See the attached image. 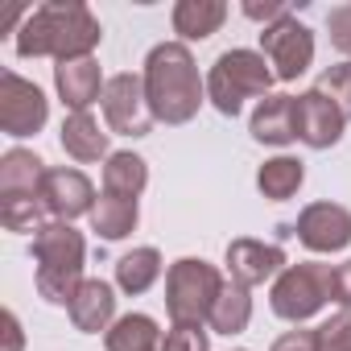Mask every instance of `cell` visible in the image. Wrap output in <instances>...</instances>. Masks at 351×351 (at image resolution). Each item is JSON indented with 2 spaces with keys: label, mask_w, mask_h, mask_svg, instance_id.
Returning <instances> with one entry per match:
<instances>
[{
  "label": "cell",
  "mask_w": 351,
  "mask_h": 351,
  "mask_svg": "<svg viewBox=\"0 0 351 351\" xmlns=\"http://www.w3.org/2000/svg\"><path fill=\"white\" fill-rule=\"evenodd\" d=\"M99 38H104V29L87 5H79V0H50V5L34 9L29 21L21 25L17 54L71 62V58H91Z\"/></svg>",
  "instance_id": "6da1fadb"
},
{
  "label": "cell",
  "mask_w": 351,
  "mask_h": 351,
  "mask_svg": "<svg viewBox=\"0 0 351 351\" xmlns=\"http://www.w3.org/2000/svg\"><path fill=\"white\" fill-rule=\"evenodd\" d=\"M145 95L153 108V120L161 124H186L195 120L203 104V79L182 42H161L145 58Z\"/></svg>",
  "instance_id": "7a4b0ae2"
},
{
  "label": "cell",
  "mask_w": 351,
  "mask_h": 351,
  "mask_svg": "<svg viewBox=\"0 0 351 351\" xmlns=\"http://www.w3.org/2000/svg\"><path fill=\"white\" fill-rule=\"evenodd\" d=\"M83 256H87V244L83 236L71 228V223H46L38 236H34V261H38V293L50 302V306H71L79 285L87 281L83 277Z\"/></svg>",
  "instance_id": "3957f363"
},
{
  "label": "cell",
  "mask_w": 351,
  "mask_h": 351,
  "mask_svg": "<svg viewBox=\"0 0 351 351\" xmlns=\"http://www.w3.org/2000/svg\"><path fill=\"white\" fill-rule=\"evenodd\" d=\"M223 277L215 265L199 261V256H182L178 265H169L165 273V310L173 318V326H203L211 322V310L223 293Z\"/></svg>",
  "instance_id": "277c9868"
},
{
  "label": "cell",
  "mask_w": 351,
  "mask_h": 351,
  "mask_svg": "<svg viewBox=\"0 0 351 351\" xmlns=\"http://www.w3.org/2000/svg\"><path fill=\"white\" fill-rule=\"evenodd\" d=\"M273 66L265 54L256 50H228L215 58L211 75H207V99L223 112V116H236L244 108V99L252 95H269L273 87Z\"/></svg>",
  "instance_id": "5b68a950"
},
{
  "label": "cell",
  "mask_w": 351,
  "mask_h": 351,
  "mask_svg": "<svg viewBox=\"0 0 351 351\" xmlns=\"http://www.w3.org/2000/svg\"><path fill=\"white\" fill-rule=\"evenodd\" d=\"M326 302H330V265H318V261L285 265L273 281V293H269L273 314L285 322H306Z\"/></svg>",
  "instance_id": "8992f818"
},
{
  "label": "cell",
  "mask_w": 351,
  "mask_h": 351,
  "mask_svg": "<svg viewBox=\"0 0 351 351\" xmlns=\"http://www.w3.org/2000/svg\"><path fill=\"white\" fill-rule=\"evenodd\" d=\"M104 120L120 136H145L153 128V108L141 75H112L104 87Z\"/></svg>",
  "instance_id": "52a82bcc"
},
{
  "label": "cell",
  "mask_w": 351,
  "mask_h": 351,
  "mask_svg": "<svg viewBox=\"0 0 351 351\" xmlns=\"http://www.w3.org/2000/svg\"><path fill=\"white\" fill-rule=\"evenodd\" d=\"M261 54L269 58L273 75L289 83V79L310 71V62H314V34L298 17H285V21H277V25H269L261 34Z\"/></svg>",
  "instance_id": "ba28073f"
},
{
  "label": "cell",
  "mask_w": 351,
  "mask_h": 351,
  "mask_svg": "<svg viewBox=\"0 0 351 351\" xmlns=\"http://www.w3.org/2000/svg\"><path fill=\"white\" fill-rule=\"evenodd\" d=\"M50 116V104L38 83L5 71L0 75V128L9 136H34Z\"/></svg>",
  "instance_id": "9c48e42d"
},
{
  "label": "cell",
  "mask_w": 351,
  "mask_h": 351,
  "mask_svg": "<svg viewBox=\"0 0 351 351\" xmlns=\"http://www.w3.org/2000/svg\"><path fill=\"white\" fill-rule=\"evenodd\" d=\"M343 124H347V116H343L339 104L326 99L318 87H310L306 95L293 99V132H298L302 145H310V149H330V145H339Z\"/></svg>",
  "instance_id": "30bf717a"
},
{
  "label": "cell",
  "mask_w": 351,
  "mask_h": 351,
  "mask_svg": "<svg viewBox=\"0 0 351 351\" xmlns=\"http://www.w3.org/2000/svg\"><path fill=\"white\" fill-rule=\"evenodd\" d=\"M42 203H46L50 219L71 223V219H79V215H91V207H95V186H91V178H87L83 169L58 165V169H46V178H42Z\"/></svg>",
  "instance_id": "8fae6325"
},
{
  "label": "cell",
  "mask_w": 351,
  "mask_h": 351,
  "mask_svg": "<svg viewBox=\"0 0 351 351\" xmlns=\"http://www.w3.org/2000/svg\"><path fill=\"white\" fill-rule=\"evenodd\" d=\"M293 236L310 248V252H339L351 244V211L339 203H310L298 223Z\"/></svg>",
  "instance_id": "7c38bea8"
},
{
  "label": "cell",
  "mask_w": 351,
  "mask_h": 351,
  "mask_svg": "<svg viewBox=\"0 0 351 351\" xmlns=\"http://www.w3.org/2000/svg\"><path fill=\"white\" fill-rule=\"evenodd\" d=\"M285 269V248L281 244H265V240H232L228 244V273L232 281H240L244 289L269 281L273 273Z\"/></svg>",
  "instance_id": "4fadbf2b"
},
{
  "label": "cell",
  "mask_w": 351,
  "mask_h": 351,
  "mask_svg": "<svg viewBox=\"0 0 351 351\" xmlns=\"http://www.w3.org/2000/svg\"><path fill=\"white\" fill-rule=\"evenodd\" d=\"M54 83H58V95L71 112H87L95 99H104V71L95 58H71V62H58L54 66Z\"/></svg>",
  "instance_id": "5bb4252c"
},
{
  "label": "cell",
  "mask_w": 351,
  "mask_h": 351,
  "mask_svg": "<svg viewBox=\"0 0 351 351\" xmlns=\"http://www.w3.org/2000/svg\"><path fill=\"white\" fill-rule=\"evenodd\" d=\"M66 310H71V322H75L79 330L99 335V330H108V326L116 322V293H112L108 281L91 277V281L79 285V293H75V302H71Z\"/></svg>",
  "instance_id": "9a60e30c"
},
{
  "label": "cell",
  "mask_w": 351,
  "mask_h": 351,
  "mask_svg": "<svg viewBox=\"0 0 351 351\" xmlns=\"http://www.w3.org/2000/svg\"><path fill=\"white\" fill-rule=\"evenodd\" d=\"M46 165L29 149H9L0 157V199H17V195H42Z\"/></svg>",
  "instance_id": "2e32d148"
},
{
  "label": "cell",
  "mask_w": 351,
  "mask_h": 351,
  "mask_svg": "<svg viewBox=\"0 0 351 351\" xmlns=\"http://www.w3.org/2000/svg\"><path fill=\"white\" fill-rule=\"evenodd\" d=\"M293 99L298 95H265L252 112V136L261 145H289L293 132Z\"/></svg>",
  "instance_id": "e0dca14e"
},
{
  "label": "cell",
  "mask_w": 351,
  "mask_h": 351,
  "mask_svg": "<svg viewBox=\"0 0 351 351\" xmlns=\"http://www.w3.org/2000/svg\"><path fill=\"white\" fill-rule=\"evenodd\" d=\"M62 149L75 157V161H99V157H112L108 153V132L99 128V120L91 112H71L62 120Z\"/></svg>",
  "instance_id": "ac0fdd59"
},
{
  "label": "cell",
  "mask_w": 351,
  "mask_h": 351,
  "mask_svg": "<svg viewBox=\"0 0 351 351\" xmlns=\"http://www.w3.org/2000/svg\"><path fill=\"white\" fill-rule=\"evenodd\" d=\"M228 17V5L223 0H182L173 5V29H178L186 42H203L211 38Z\"/></svg>",
  "instance_id": "d6986e66"
},
{
  "label": "cell",
  "mask_w": 351,
  "mask_h": 351,
  "mask_svg": "<svg viewBox=\"0 0 351 351\" xmlns=\"http://www.w3.org/2000/svg\"><path fill=\"white\" fill-rule=\"evenodd\" d=\"M104 343H108V351H161L165 339L149 314H124L108 326Z\"/></svg>",
  "instance_id": "ffe728a7"
},
{
  "label": "cell",
  "mask_w": 351,
  "mask_h": 351,
  "mask_svg": "<svg viewBox=\"0 0 351 351\" xmlns=\"http://www.w3.org/2000/svg\"><path fill=\"white\" fill-rule=\"evenodd\" d=\"M141 211H136V199H120V195H99L95 207H91V228L104 236V240H124L132 236Z\"/></svg>",
  "instance_id": "44dd1931"
},
{
  "label": "cell",
  "mask_w": 351,
  "mask_h": 351,
  "mask_svg": "<svg viewBox=\"0 0 351 351\" xmlns=\"http://www.w3.org/2000/svg\"><path fill=\"white\" fill-rule=\"evenodd\" d=\"M145 182H149L145 157H136V153H112V157H108V165H104V191H108V195L141 199Z\"/></svg>",
  "instance_id": "7402d4cb"
},
{
  "label": "cell",
  "mask_w": 351,
  "mask_h": 351,
  "mask_svg": "<svg viewBox=\"0 0 351 351\" xmlns=\"http://www.w3.org/2000/svg\"><path fill=\"white\" fill-rule=\"evenodd\" d=\"M161 277V252L157 248H132L116 261V285L124 293H145Z\"/></svg>",
  "instance_id": "603a6c76"
},
{
  "label": "cell",
  "mask_w": 351,
  "mask_h": 351,
  "mask_svg": "<svg viewBox=\"0 0 351 351\" xmlns=\"http://www.w3.org/2000/svg\"><path fill=\"white\" fill-rule=\"evenodd\" d=\"M302 178H306V169H302V161H298V157H273V161H265V165H261L256 186H261V195H265V199L285 203V199H293V195H298Z\"/></svg>",
  "instance_id": "cb8c5ba5"
},
{
  "label": "cell",
  "mask_w": 351,
  "mask_h": 351,
  "mask_svg": "<svg viewBox=\"0 0 351 351\" xmlns=\"http://www.w3.org/2000/svg\"><path fill=\"white\" fill-rule=\"evenodd\" d=\"M248 322H252V298H248V289L240 281H228L215 310H211V326L219 335H240Z\"/></svg>",
  "instance_id": "d4e9b609"
},
{
  "label": "cell",
  "mask_w": 351,
  "mask_h": 351,
  "mask_svg": "<svg viewBox=\"0 0 351 351\" xmlns=\"http://www.w3.org/2000/svg\"><path fill=\"white\" fill-rule=\"evenodd\" d=\"M0 223H5L9 232H34L38 236L54 219H50L42 195H17V199H0Z\"/></svg>",
  "instance_id": "484cf974"
},
{
  "label": "cell",
  "mask_w": 351,
  "mask_h": 351,
  "mask_svg": "<svg viewBox=\"0 0 351 351\" xmlns=\"http://www.w3.org/2000/svg\"><path fill=\"white\" fill-rule=\"evenodd\" d=\"M318 91H322L326 99H335V104H339V112L351 120V62H339V66L322 71Z\"/></svg>",
  "instance_id": "4316f807"
},
{
  "label": "cell",
  "mask_w": 351,
  "mask_h": 351,
  "mask_svg": "<svg viewBox=\"0 0 351 351\" xmlns=\"http://www.w3.org/2000/svg\"><path fill=\"white\" fill-rule=\"evenodd\" d=\"M318 351H351V310L330 314L318 326Z\"/></svg>",
  "instance_id": "83f0119b"
},
{
  "label": "cell",
  "mask_w": 351,
  "mask_h": 351,
  "mask_svg": "<svg viewBox=\"0 0 351 351\" xmlns=\"http://www.w3.org/2000/svg\"><path fill=\"white\" fill-rule=\"evenodd\" d=\"M161 351H207V330L203 326H173V330H165Z\"/></svg>",
  "instance_id": "f1b7e54d"
},
{
  "label": "cell",
  "mask_w": 351,
  "mask_h": 351,
  "mask_svg": "<svg viewBox=\"0 0 351 351\" xmlns=\"http://www.w3.org/2000/svg\"><path fill=\"white\" fill-rule=\"evenodd\" d=\"M326 29H330V46L339 54H351V5H339L326 13Z\"/></svg>",
  "instance_id": "f546056e"
},
{
  "label": "cell",
  "mask_w": 351,
  "mask_h": 351,
  "mask_svg": "<svg viewBox=\"0 0 351 351\" xmlns=\"http://www.w3.org/2000/svg\"><path fill=\"white\" fill-rule=\"evenodd\" d=\"M330 302H339L343 310H351V261L330 269Z\"/></svg>",
  "instance_id": "4dcf8cb0"
},
{
  "label": "cell",
  "mask_w": 351,
  "mask_h": 351,
  "mask_svg": "<svg viewBox=\"0 0 351 351\" xmlns=\"http://www.w3.org/2000/svg\"><path fill=\"white\" fill-rule=\"evenodd\" d=\"M273 351H318V330H285L277 343H273Z\"/></svg>",
  "instance_id": "1f68e13d"
},
{
  "label": "cell",
  "mask_w": 351,
  "mask_h": 351,
  "mask_svg": "<svg viewBox=\"0 0 351 351\" xmlns=\"http://www.w3.org/2000/svg\"><path fill=\"white\" fill-rule=\"evenodd\" d=\"M244 17L265 21V29H269V25H277V21L289 17V5H269V0H265V5H256V0H248V5H244Z\"/></svg>",
  "instance_id": "d6a6232c"
},
{
  "label": "cell",
  "mask_w": 351,
  "mask_h": 351,
  "mask_svg": "<svg viewBox=\"0 0 351 351\" xmlns=\"http://www.w3.org/2000/svg\"><path fill=\"white\" fill-rule=\"evenodd\" d=\"M0 326H5V343H0V351H21L25 347V335H21V322H17L13 310L0 314Z\"/></svg>",
  "instance_id": "836d02e7"
}]
</instances>
